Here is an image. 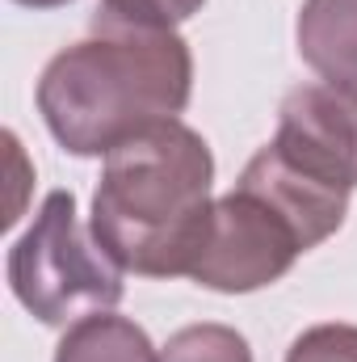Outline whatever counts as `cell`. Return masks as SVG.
I'll return each instance as SVG.
<instances>
[{
	"label": "cell",
	"mask_w": 357,
	"mask_h": 362,
	"mask_svg": "<svg viewBox=\"0 0 357 362\" xmlns=\"http://www.w3.org/2000/svg\"><path fill=\"white\" fill-rule=\"evenodd\" d=\"M4 270L17 303L51 329L118 308L126 291L122 270L105 257L92 232L80 228L76 198L68 189H51L42 198L34 223L8 249Z\"/></svg>",
	"instance_id": "obj_3"
},
{
	"label": "cell",
	"mask_w": 357,
	"mask_h": 362,
	"mask_svg": "<svg viewBox=\"0 0 357 362\" xmlns=\"http://www.w3.org/2000/svg\"><path fill=\"white\" fill-rule=\"evenodd\" d=\"M294 38L311 72L357 89V0H303Z\"/></svg>",
	"instance_id": "obj_7"
},
{
	"label": "cell",
	"mask_w": 357,
	"mask_h": 362,
	"mask_svg": "<svg viewBox=\"0 0 357 362\" xmlns=\"http://www.w3.org/2000/svg\"><path fill=\"white\" fill-rule=\"evenodd\" d=\"M206 0H101L92 13L97 34H169Z\"/></svg>",
	"instance_id": "obj_9"
},
{
	"label": "cell",
	"mask_w": 357,
	"mask_h": 362,
	"mask_svg": "<svg viewBox=\"0 0 357 362\" xmlns=\"http://www.w3.org/2000/svg\"><path fill=\"white\" fill-rule=\"evenodd\" d=\"M240 181L253 185V189H261L265 198H273V202L303 228V236H307L311 249L324 245L328 236H337L341 223H345L349 194H345V189H332V185H320V181H311L307 173H298L294 165L282 160V152H277L273 144H265V148L244 165Z\"/></svg>",
	"instance_id": "obj_6"
},
{
	"label": "cell",
	"mask_w": 357,
	"mask_h": 362,
	"mask_svg": "<svg viewBox=\"0 0 357 362\" xmlns=\"http://www.w3.org/2000/svg\"><path fill=\"white\" fill-rule=\"evenodd\" d=\"M307 249L311 245L303 228L273 198L236 181V189H227L210 206L206 240L189 278L219 295H248L286 278Z\"/></svg>",
	"instance_id": "obj_4"
},
{
	"label": "cell",
	"mask_w": 357,
	"mask_h": 362,
	"mask_svg": "<svg viewBox=\"0 0 357 362\" xmlns=\"http://www.w3.org/2000/svg\"><path fill=\"white\" fill-rule=\"evenodd\" d=\"M273 148L286 165L332 189H357V89L298 85L282 97Z\"/></svg>",
	"instance_id": "obj_5"
},
{
	"label": "cell",
	"mask_w": 357,
	"mask_h": 362,
	"mask_svg": "<svg viewBox=\"0 0 357 362\" xmlns=\"http://www.w3.org/2000/svg\"><path fill=\"white\" fill-rule=\"evenodd\" d=\"M160 362H253L244 333L227 325H189L169 337Z\"/></svg>",
	"instance_id": "obj_10"
},
{
	"label": "cell",
	"mask_w": 357,
	"mask_h": 362,
	"mask_svg": "<svg viewBox=\"0 0 357 362\" xmlns=\"http://www.w3.org/2000/svg\"><path fill=\"white\" fill-rule=\"evenodd\" d=\"M38 114L72 156H109L131 135L177 118L193 97V55L169 34H92L38 76Z\"/></svg>",
	"instance_id": "obj_2"
},
{
	"label": "cell",
	"mask_w": 357,
	"mask_h": 362,
	"mask_svg": "<svg viewBox=\"0 0 357 362\" xmlns=\"http://www.w3.org/2000/svg\"><path fill=\"white\" fill-rule=\"evenodd\" d=\"M214 156L181 118L156 122L105 156L92 194V240L126 274H189L210 223Z\"/></svg>",
	"instance_id": "obj_1"
},
{
	"label": "cell",
	"mask_w": 357,
	"mask_h": 362,
	"mask_svg": "<svg viewBox=\"0 0 357 362\" xmlns=\"http://www.w3.org/2000/svg\"><path fill=\"white\" fill-rule=\"evenodd\" d=\"M13 4H25V8H38V13H47V8H63V4H72V0H13Z\"/></svg>",
	"instance_id": "obj_12"
},
{
	"label": "cell",
	"mask_w": 357,
	"mask_h": 362,
	"mask_svg": "<svg viewBox=\"0 0 357 362\" xmlns=\"http://www.w3.org/2000/svg\"><path fill=\"white\" fill-rule=\"evenodd\" d=\"M55 362H160V350L135 320L97 312L63 333Z\"/></svg>",
	"instance_id": "obj_8"
},
{
	"label": "cell",
	"mask_w": 357,
	"mask_h": 362,
	"mask_svg": "<svg viewBox=\"0 0 357 362\" xmlns=\"http://www.w3.org/2000/svg\"><path fill=\"white\" fill-rule=\"evenodd\" d=\"M286 362H357V325H315L298 333Z\"/></svg>",
	"instance_id": "obj_11"
}]
</instances>
